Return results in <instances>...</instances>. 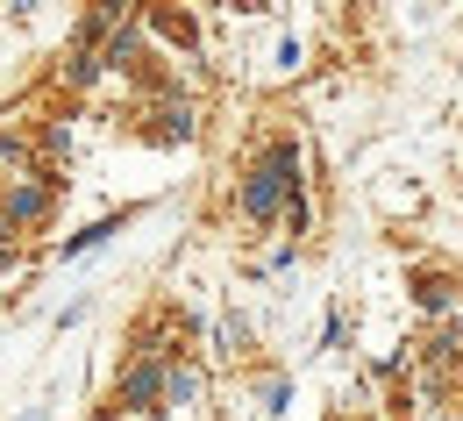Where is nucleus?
<instances>
[{"mask_svg":"<svg viewBox=\"0 0 463 421\" xmlns=\"http://www.w3.org/2000/svg\"><path fill=\"white\" fill-rule=\"evenodd\" d=\"M108 64H136V29H115V43H108Z\"/></svg>","mask_w":463,"mask_h":421,"instance_id":"nucleus-6","label":"nucleus"},{"mask_svg":"<svg viewBox=\"0 0 463 421\" xmlns=\"http://www.w3.org/2000/svg\"><path fill=\"white\" fill-rule=\"evenodd\" d=\"M115 229H121V222H100V229H79V236L64 243V257H79V250H93V243H108Z\"/></svg>","mask_w":463,"mask_h":421,"instance_id":"nucleus-5","label":"nucleus"},{"mask_svg":"<svg viewBox=\"0 0 463 421\" xmlns=\"http://www.w3.org/2000/svg\"><path fill=\"white\" fill-rule=\"evenodd\" d=\"M157 393H165V364H157V358L128 364V378H121V407H165Z\"/></svg>","mask_w":463,"mask_h":421,"instance_id":"nucleus-2","label":"nucleus"},{"mask_svg":"<svg viewBox=\"0 0 463 421\" xmlns=\"http://www.w3.org/2000/svg\"><path fill=\"white\" fill-rule=\"evenodd\" d=\"M71 79L93 86V79H100V58H93V51H71Z\"/></svg>","mask_w":463,"mask_h":421,"instance_id":"nucleus-7","label":"nucleus"},{"mask_svg":"<svg viewBox=\"0 0 463 421\" xmlns=\"http://www.w3.org/2000/svg\"><path fill=\"white\" fill-rule=\"evenodd\" d=\"M165 400H172V407L200 400V371H185V364H178V371H165Z\"/></svg>","mask_w":463,"mask_h":421,"instance_id":"nucleus-4","label":"nucleus"},{"mask_svg":"<svg viewBox=\"0 0 463 421\" xmlns=\"http://www.w3.org/2000/svg\"><path fill=\"white\" fill-rule=\"evenodd\" d=\"M242 215H250V222L286 215L292 229H307V200H299V150H292V143H279V150L250 172V186H242Z\"/></svg>","mask_w":463,"mask_h":421,"instance_id":"nucleus-1","label":"nucleus"},{"mask_svg":"<svg viewBox=\"0 0 463 421\" xmlns=\"http://www.w3.org/2000/svg\"><path fill=\"white\" fill-rule=\"evenodd\" d=\"M43 207H51V193H43V186H14V193H7V215H14V222H36Z\"/></svg>","mask_w":463,"mask_h":421,"instance_id":"nucleus-3","label":"nucleus"}]
</instances>
